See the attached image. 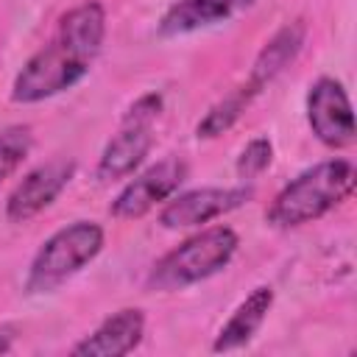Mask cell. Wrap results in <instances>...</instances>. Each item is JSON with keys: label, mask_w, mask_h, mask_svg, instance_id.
<instances>
[{"label": "cell", "mask_w": 357, "mask_h": 357, "mask_svg": "<svg viewBox=\"0 0 357 357\" xmlns=\"http://www.w3.org/2000/svg\"><path fill=\"white\" fill-rule=\"evenodd\" d=\"M106 36V11L89 0L59 20V31L50 45L36 50L17 73L11 98L17 103H36L75 86L92 67Z\"/></svg>", "instance_id": "cell-1"}, {"label": "cell", "mask_w": 357, "mask_h": 357, "mask_svg": "<svg viewBox=\"0 0 357 357\" xmlns=\"http://www.w3.org/2000/svg\"><path fill=\"white\" fill-rule=\"evenodd\" d=\"M354 165L349 159L318 162L315 167L298 173L290 184L279 190L268 209V223L279 229H296L318 220L354 190Z\"/></svg>", "instance_id": "cell-2"}, {"label": "cell", "mask_w": 357, "mask_h": 357, "mask_svg": "<svg viewBox=\"0 0 357 357\" xmlns=\"http://www.w3.org/2000/svg\"><path fill=\"white\" fill-rule=\"evenodd\" d=\"M240 240L229 226H212L167 251L151 271L148 284L156 290H176L209 279L229 265Z\"/></svg>", "instance_id": "cell-3"}, {"label": "cell", "mask_w": 357, "mask_h": 357, "mask_svg": "<svg viewBox=\"0 0 357 357\" xmlns=\"http://www.w3.org/2000/svg\"><path fill=\"white\" fill-rule=\"evenodd\" d=\"M103 248V229L95 220H75L50 234L36 251L25 287L28 293H50L84 265H89Z\"/></svg>", "instance_id": "cell-4"}, {"label": "cell", "mask_w": 357, "mask_h": 357, "mask_svg": "<svg viewBox=\"0 0 357 357\" xmlns=\"http://www.w3.org/2000/svg\"><path fill=\"white\" fill-rule=\"evenodd\" d=\"M187 178V162L178 156H167L162 162H156L153 167H148L145 173H139L137 178H131L120 195L112 201L109 212L114 218H142L145 212H151L156 204L167 201Z\"/></svg>", "instance_id": "cell-5"}, {"label": "cell", "mask_w": 357, "mask_h": 357, "mask_svg": "<svg viewBox=\"0 0 357 357\" xmlns=\"http://www.w3.org/2000/svg\"><path fill=\"white\" fill-rule=\"evenodd\" d=\"M307 120L312 134L329 148L354 142V112L340 81L318 78L307 92Z\"/></svg>", "instance_id": "cell-6"}, {"label": "cell", "mask_w": 357, "mask_h": 357, "mask_svg": "<svg viewBox=\"0 0 357 357\" xmlns=\"http://www.w3.org/2000/svg\"><path fill=\"white\" fill-rule=\"evenodd\" d=\"M75 173V162L73 159H53L47 165L33 167L8 195L6 201V218L11 223H25L33 215H39L42 209H47L61 190L70 184Z\"/></svg>", "instance_id": "cell-7"}, {"label": "cell", "mask_w": 357, "mask_h": 357, "mask_svg": "<svg viewBox=\"0 0 357 357\" xmlns=\"http://www.w3.org/2000/svg\"><path fill=\"white\" fill-rule=\"evenodd\" d=\"M251 198L248 187H201L176 195L159 215V223L165 229H187L209 223L237 206H243Z\"/></svg>", "instance_id": "cell-8"}, {"label": "cell", "mask_w": 357, "mask_h": 357, "mask_svg": "<svg viewBox=\"0 0 357 357\" xmlns=\"http://www.w3.org/2000/svg\"><path fill=\"white\" fill-rule=\"evenodd\" d=\"M145 332V315L137 307L117 310L92 335L73 346L75 357H123L134 351Z\"/></svg>", "instance_id": "cell-9"}, {"label": "cell", "mask_w": 357, "mask_h": 357, "mask_svg": "<svg viewBox=\"0 0 357 357\" xmlns=\"http://www.w3.org/2000/svg\"><path fill=\"white\" fill-rule=\"evenodd\" d=\"M257 0H178L173 3L162 20H159V33L162 36H181L201 31L206 25L231 20L234 14L245 11Z\"/></svg>", "instance_id": "cell-10"}, {"label": "cell", "mask_w": 357, "mask_h": 357, "mask_svg": "<svg viewBox=\"0 0 357 357\" xmlns=\"http://www.w3.org/2000/svg\"><path fill=\"white\" fill-rule=\"evenodd\" d=\"M153 145L151 126H123L117 137H112L98 159V178L117 181L131 176Z\"/></svg>", "instance_id": "cell-11"}, {"label": "cell", "mask_w": 357, "mask_h": 357, "mask_svg": "<svg viewBox=\"0 0 357 357\" xmlns=\"http://www.w3.org/2000/svg\"><path fill=\"white\" fill-rule=\"evenodd\" d=\"M271 307H273V290H271L268 284L254 287V290L237 304V310L229 315V321L220 326V332H218L212 349H215V351H231V349L245 346V343L254 337V332L262 326V321L268 318Z\"/></svg>", "instance_id": "cell-12"}, {"label": "cell", "mask_w": 357, "mask_h": 357, "mask_svg": "<svg viewBox=\"0 0 357 357\" xmlns=\"http://www.w3.org/2000/svg\"><path fill=\"white\" fill-rule=\"evenodd\" d=\"M304 39H307V25H304V20H293V22H287V25H282V28L268 39V45L259 50V56L254 59L248 84H254L257 89H262L268 81H273V78H276L284 67H290V61L301 53Z\"/></svg>", "instance_id": "cell-13"}, {"label": "cell", "mask_w": 357, "mask_h": 357, "mask_svg": "<svg viewBox=\"0 0 357 357\" xmlns=\"http://www.w3.org/2000/svg\"><path fill=\"white\" fill-rule=\"evenodd\" d=\"M257 95H259V89L245 81L243 86H237L234 92H229L223 100H218V103L201 117V123L195 126V134H198L201 139L220 137L223 131H229V128L243 117V112L251 106V100H254Z\"/></svg>", "instance_id": "cell-14"}, {"label": "cell", "mask_w": 357, "mask_h": 357, "mask_svg": "<svg viewBox=\"0 0 357 357\" xmlns=\"http://www.w3.org/2000/svg\"><path fill=\"white\" fill-rule=\"evenodd\" d=\"M31 128L28 126H8L0 131V181L8 178L31 151Z\"/></svg>", "instance_id": "cell-15"}, {"label": "cell", "mask_w": 357, "mask_h": 357, "mask_svg": "<svg viewBox=\"0 0 357 357\" xmlns=\"http://www.w3.org/2000/svg\"><path fill=\"white\" fill-rule=\"evenodd\" d=\"M271 159H273V145H271V139H268V137H257V139H251V142L243 148V153H240V159H237V176L245 178V181H251V178H257L259 173L268 170Z\"/></svg>", "instance_id": "cell-16"}, {"label": "cell", "mask_w": 357, "mask_h": 357, "mask_svg": "<svg viewBox=\"0 0 357 357\" xmlns=\"http://www.w3.org/2000/svg\"><path fill=\"white\" fill-rule=\"evenodd\" d=\"M159 112H162V95L148 92L128 106V112L123 114V126H151L159 117Z\"/></svg>", "instance_id": "cell-17"}, {"label": "cell", "mask_w": 357, "mask_h": 357, "mask_svg": "<svg viewBox=\"0 0 357 357\" xmlns=\"http://www.w3.org/2000/svg\"><path fill=\"white\" fill-rule=\"evenodd\" d=\"M11 351V337L8 332H0V354H8Z\"/></svg>", "instance_id": "cell-18"}]
</instances>
